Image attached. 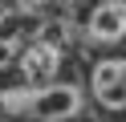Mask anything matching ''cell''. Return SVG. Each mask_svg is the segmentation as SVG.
Returning <instances> with one entry per match:
<instances>
[{"label": "cell", "mask_w": 126, "mask_h": 122, "mask_svg": "<svg viewBox=\"0 0 126 122\" xmlns=\"http://www.w3.org/2000/svg\"><path fill=\"white\" fill-rule=\"evenodd\" d=\"M4 110L20 114L29 122H69L81 114V89L77 81H57V86H41V89H16L4 98Z\"/></svg>", "instance_id": "obj_1"}, {"label": "cell", "mask_w": 126, "mask_h": 122, "mask_svg": "<svg viewBox=\"0 0 126 122\" xmlns=\"http://www.w3.org/2000/svg\"><path fill=\"white\" fill-rule=\"evenodd\" d=\"M16 53H25V49H20L12 37H0V69H8V65L16 61Z\"/></svg>", "instance_id": "obj_5"}, {"label": "cell", "mask_w": 126, "mask_h": 122, "mask_svg": "<svg viewBox=\"0 0 126 122\" xmlns=\"http://www.w3.org/2000/svg\"><path fill=\"white\" fill-rule=\"evenodd\" d=\"M57 65H61V45L37 37L33 45H25V53H20V77L29 81V89H41V81H53Z\"/></svg>", "instance_id": "obj_3"}, {"label": "cell", "mask_w": 126, "mask_h": 122, "mask_svg": "<svg viewBox=\"0 0 126 122\" xmlns=\"http://www.w3.org/2000/svg\"><path fill=\"white\" fill-rule=\"evenodd\" d=\"M85 29H90V41H98V45H118L126 37V0L98 4L85 20Z\"/></svg>", "instance_id": "obj_4"}, {"label": "cell", "mask_w": 126, "mask_h": 122, "mask_svg": "<svg viewBox=\"0 0 126 122\" xmlns=\"http://www.w3.org/2000/svg\"><path fill=\"white\" fill-rule=\"evenodd\" d=\"M90 89L102 110H126V57H106L94 65Z\"/></svg>", "instance_id": "obj_2"}]
</instances>
